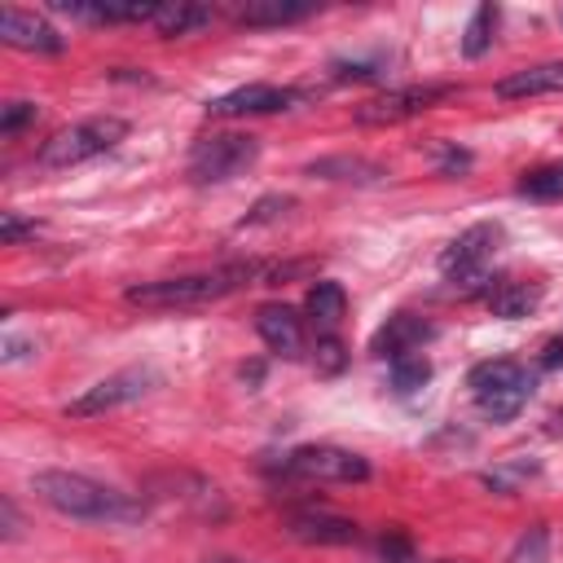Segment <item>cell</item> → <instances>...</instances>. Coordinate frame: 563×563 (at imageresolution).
<instances>
[{"mask_svg": "<svg viewBox=\"0 0 563 563\" xmlns=\"http://www.w3.org/2000/svg\"><path fill=\"white\" fill-rule=\"evenodd\" d=\"M268 277H273V264H264V260H233V264H220V268H207V273L136 282V286H128V303L132 308H150V312L202 308V303H216V299H224V295H233L242 286L268 282Z\"/></svg>", "mask_w": 563, "mask_h": 563, "instance_id": "cell-1", "label": "cell"}, {"mask_svg": "<svg viewBox=\"0 0 563 563\" xmlns=\"http://www.w3.org/2000/svg\"><path fill=\"white\" fill-rule=\"evenodd\" d=\"M31 493L53 506L66 519H84V523H132L141 519V501H132L128 493L79 475V471H35L31 475Z\"/></svg>", "mask_w": 563, "mask_h": 563, "instance_id": "cell-2", "label": "cell"}, {"mask_svg": "<svg viewBox=\"0 0 563 563\" xmlns=\"http://www.w3.org/2000/svg\"><path fill=\"white\" fill-rule=\"evenodd\" d=\"M466 387L475 396V409L493 422H510L528 396H532V374L510 361V356H497V361H479L471 374H466Z\"/></svg>", "mask_w": 563, "mask_h": 563, "instance_id": "cell-3", "label": "cell"}, {"mask_svg": "<svg viewBox=\"0 0 563 563\" xmlns=\"http://www.w3.org/2000/svg\"><path fill=\"white\" fill-rule=\"evenodd\" d=\"M123 136H128V119H119V114L84 119V123H75V128L53 132V136L40 145V167H53V172L75 167V163H84V158H97V154L114 150Z\"/></svg>", "mask_w": 563, "mask_h": 563, "instance_id": "cell-4", "label": "cell"}, {"mask_svg": "<svg viewBox=\"0 0 563 563\" xmlns=\"http://www.w3.org/2000/svg\"><path fill=\"white\" fill-rule=\"evenodd\" d=\"M260 158V141L251 132H211L189 150V180L194 185H224L251 172Z\"/></svg>", "mask_w": 563, "mask_h": 563, "instance_id": "cell-5", "label": "cell"}, {"mask_svg": "<svg viewBox=\"0 0 563 563\" xmlns=\"http://www.w3.org/2000/svg\"><path fill=\"white\" fill-rule=\"evenodd\" d=\"M282 475L295 479H321V484H361L369 479V462L339 444H299L277 462Z\"/></svg>", "mask_w": 563, "mask_h": 563, "instance_id": "cell-6", "label": "cell"}, {"mask_svg": "<svg viewBox=\"0 0 563 563\" xmlns=\"http://www.w3.org/2000/svg\"><path fill=\"white\" fill-rule=\"evenodd\" d=\"M497 246H501V224L497 220H479V224H471L466 233H457L444 246L440 273L449 282H457V286H475V282H484V268L493 264Z\"/></svg>", "mask_w": 563, "mask_h": 563, "instance_id": "cell-7", "label": "cell"}, {"mask_svg": "<svg viewBox=\"0 0 563 563\" xmlns=\"http://www.w3.org/2000/svg\"><path fill=\"white\" fill-rule=\"evenodd\" d=\"M457 88L453 84H409V88H391V92H378L369 101L356 106V123H369V128H387V123H405L440 101H449Z\"/></svg>", "mask_w": 563, "mask_h": 563, "instance_id": "cell-8", "label": "cell"}, {"mask_svg": "<svg viewBox=\"0 0 563 563\" xmlns=\"http://www.w3.org/2000/svg\"><path fill=\"white\" fill-rule=\"evenodd\" d=\"M154 383H158V374H154L150 365H128V369H119V374L92 383L84 396H75V400L66 405V418H97V413H110V409H119V405L141 400Z\"/></svg>", "mask_w": 563, "mask_h": 563, "instance_id": "cell-9", "label": "cell"}, {"mask_svg": "<svg viewBox=\"0 0 563 563\" xmlns=\"http://www.w3.org/2000/svg\"><path fill=\"white\" fill-rule=\"evenodd\" d=\"M145 493L163 506H176V510H189V515H202V519H220L224 515V497L220 488L198 475V471H163V475H150Z\"/></svg>", "mask_w": 563, "mask_h": 563, "instance_id": "cell-10", "label": "cell"}, {"mask_svg": "<svg viewBox=\"0 0 563 563\" xmlns=\"http://www.w3.org/2000/svg\"><path fill=\"white\" fill-rule=\"evenodd\" d=\"M286 532L295 541H303V545H352V541H361L356 519L334 515L325 506H299V510H290L286 515Z\"/></svg>", "mask_w": 563, "mask_h": 563, "instance_id": "cell-11", "label": "cell"}, {"mask_svg": "<svg viewBox=\"0 0 563 563\" xmlns=\"http://www.w3.org/2000/svg\"><path fill=\"white\" fill-rule=\"evenodd\" d=\"M303 92L299 88H277V84H246V88H233L224 97H216L207 106V114L216 119H242V114H277V110H290Z\"/></svg>", "mask_w": 563, "mask_h": 563, "instance_id": "cell-12", "label": "cell"}, {"mask_svg": "<svg viewBox=\"0 0 563 563\" xmlns=\"http://www.w3.org/2000/svg\"><path fill=\"white\" fill-rule=\"evenodd\" d=\"M427 339H435V325H431L427 317H418V312H396V317H387V321L374 330L369 352H374V356H387V361H400V356H418V347H422Z\"/></svg>", "mask_w": 563, "mask_h": 563, "instance_id": "cell-13", "label": "cell"}, {"mask_svg": "<svg viewBox=\"0 0 563 563\" xmlns=\"http://www.w3.org/2000/svg\"><path fill=\"white\" fill-rule=\"evenodd\" d=\"M0 40L9 48H26V53H57L62 48V35L40 18V13H26V9H0Z\"/></svg>", "mask_w": 563, "mask_h": 563, "instance_id": "cell-14", "label": "cell"}, {"mask_svg": "<svg viewBox=\"0 0 563 563\" xmlns=\"http://www.w3.org/2000/svg\"><path fill=\"white\" fill-rule=\"evenodd\" d=\"M255 330L282 356H299L303 352V317L290 303H260L255 308Z\"/></svg>", "mask_w": 563, "mask_h": 563, "instance_id": "cell-15", "label": "cell"}, {"mask_svg": "<svg viewBox=\"0 0 563 563\" xmlns=\"http://www.w3.org/2000/svg\"><path fill=\"white\" fill-rule=\"evenodd\" d=\"M57 13H70L79 22H154L158 4H141V0H57Z\"/></svg>", "mask_w": 563, "mask_h": 563, "instance_id": "cell-16", "label": "cell"}, {"mask_svg": "<svg viewBox=\"0 0 563 563\" xmlns=\"http://www.w3.org/2000/svg\"><path fill=\"white\" fill-rule=\"evenodd\" d=\"M545 92H563V62H537V66H523L497 79L501 101H523V97H545Z\"/></svg>", "mask_w": 563, "mask_h": 563, "instance_id": "cell-17", "label": "cell"}, {"mask_svg": "<svg viewBox=\"0 0 563 563\" xmlns=\"http://www.w3.org/2000/svg\"><path fill=\"white\" fill-rule=\"evenodd\" d=\"M303 312H308L317 339H334V330H339V321H343V312H347L343 286H339V282H312V290H308V299H303Z\"/></svg>", "mask_w": 563, "mask_h": 563, "instance_id": "cell-18", "label": "cell"}, {"mask_svg": "<svg viewBox=\"0 0 563 563\" xmlns=\"http://www.w3.org/2000/svg\"><path fill=\"white\" fill-rule=\"evenodd\" d=\"M312 13V4H299V0H246L233 9V22L238 26H290V22H303Z\"/></svg>", "mask_w": 563, "mask_h": 563, "instance_id": "cell-19", "label": "cell"}, {"mask_svg": "<svg viewBox=\"0 0 563 563\" xmlns=\"http://www.w3.org/2000/svg\"><path fill=\"white\" fill-rule=\"evenodd\" d=\"M308 176H321V180H352V185H374V180L387 176V167L374 163V158L334 154V158H317V163H308Z\"/></svg>", "mask_w": 563, "mask_h": 563, "instance_id": "cell-20", "label": "cell"}, {"mask_svg": "<svg viewBox=\"0 0 563 563\" xmlns=\"http://www.w3.org/2000/svg\"><path fill=\"white\" fill-rule=\"evenodd\" d=\"M211 18H216V13H211L207 4L176 0V4H158V9H154V31L167 35V40H176V35H194V31H202Z\"/></svg>", "mask_w": 563, "mask_h": 563, "instance_id": "cell-21", "label": "cell"}, {"mask_svg": "<svg viewBox=\"0 0 563 563\" xmlns=\"http://www.w3.org/2000/svg\"><path fill=\"white\" fill-rule=\"evenodd\" d=\"M537 303H541V286H537V282H497V286L488 290V308H493L497 317H506V321L528 317Z\"/></svg>", "mask_w": 563, "mask_h": 563, "instance_id": "cell-22", "label": "cell"}, {"mask_svg": "<svg viewBox=\"0 0 563 563\" xmlns=\"http://www.w3.org/2000/svg\"><path fill=\"white\" fill-rule=\"evenodd\" d=\"M519 194L532 202H563V163H545V167L523 172Z\"/></svg>", "mask_w": 563, "mask_h": 563, "instance_id": "cell-23", "label": "cell"}, {"mask_svg": "<svg viewBox=\"0 0 563 563\" xmlns=\"http://www.w3.org/2000/svg\"><path fill=\"white\" fill-rule=\"evenodd\" d=\"M537 471H541V466H537L532 457H506V462H497L493 471H484V484H488L493 493H519Z\"/></svg>", "mask_w": 563, "mask_h": 563, "instance_id": "cell-24", "label": "cell"}, {"mask_svg": "<svg viewBox=\"0 0 563 563\" xmlns=\"http://www.w3.org/2000/svg\"><path fill=\"white\" fill-rule=\"evenodd\" d=\"M493 26H497V9L493 4H479L466 22V35H462V53L466 57H484L488 44H493Z\"/></svg>", "mask_w": 563, "mask_h": 563, "instance_id": "cell-25", "label": "cell"}, {"mask_svg": "<svg viewBox=\"0 0 563 563\" xmlns=\"http://www.w3.org/2000/svg\"><path fill=\"white\" fill-rule=\"evenodd\" d=\"M431 378V365H427V356H400V361H391V387L396 391H418L422 383Z\"/></svg>", "mask_w": 563, "mask_h": 563, "instance_id": "cell-26", "label": "cell"}, {"mask_svg": "<svg viewBox=\"0 0 563 563\" xmlns=\"http://www.w3.org/2000/svg\"><path fill=\"white\" fill-rule=\"evenodd\" d=\"M35 114H40L35 101H9L4 114H0V136H18L26 123H35Z\"/></svg>", "mask_w": 563, "mask_h": 563, "instance_id": "cell-27", "label": "cell"}, {"mask_svg": "<svg viewBox=\"0 0 563 563\" xmlns=\"http://www.w3.org/2000/svg\"><path fill=\"white\" fill-rule=\"evenodd\" d=\"M545 559V528H528L510 554V563H541Z\"/></svg>", "mask_w": 563, "mask_h": 563, "instance_id": "cell-28", "label": "cell"}, {"mask_svg": "<svg viewBox=\"0 0 563 563\" xmlns=\"http://www.w3.org/2000/svg\"><path fill=\"white\" fill-rule=\"evenodd\" d=\"M22 238H35V224L18 220V211H4V216H0V242H4V246H18Z\"/></svg>", "mask_w": 563, "mask_h": 563, "instance_id": "cell-29", "label": "cell"}, {"mask_svg": "<svg viewBox=\"0 0 563 563\" xmlns=\"http://www.w3.org/2000/svg\"><path fill=\"white\" fill-rule=\"evenodd\" d=\"M286 207H290V198H260V202H255V211L242 220V229H246V224H264V220H277V211H286Z\"/></svg>", "mask_w": 563, "mask_h": 563, "instance_id": "cell-30", "label": "cell"}, {"mask_svg": "<svg viewBox=\"0 0 563 563\" xmlns=\"http://www.w3.org/2000/svg\"><path fill=\"white\" fill-rule=\"evenodd\" d=\"M317 365H321L325 374H334V369L343 365V343H339V339H317Z\"/></svg>", "mask_w": 563, "mask_h": 563, "instance_id": "cell-31", "label": "cell"}, {"mask_svg": "<svg viewBox=\"0 0 563 563\" xmlns=\"http://www.w3.org/2000/svg\"><path fill=\"white\" fill-rule=\"evenodd\" d=\"M541 365H545V369L563 365V339H550V343H545V356H541Z\"/></svg>", "mask_w": 563, "mask_h": 563, "instance_id": "cell-32", "label": "cell"}, {"mask_svg": "<svg viewBox=\"0 0 563 563\" xmlns=\"http://www.w3.org/2000/svg\"><path fill=\"white\" fill-rule=\"evenodd\" d=\"M0 510H4V537L13 541L18 537V510H13V501H0Z\"/></svg>", "mask_w": 563, "mask_h": 563, "instance_id": "cell-33", "label": "cell"}, {"mask_svg": "<svg viewBox=\"0 0 563 563\" xmlns=\"http://www.w3.org/2000/svg\"><path fill=\"white\" fill-rule=\"evenodd\" d=\"M202 563H251V559H229V554H211V559H202Z\"/></svg>", "mask_w": 563, "mask_h": 563, "instance_id": "cell-34", "label": "cell"}]
</instances>
